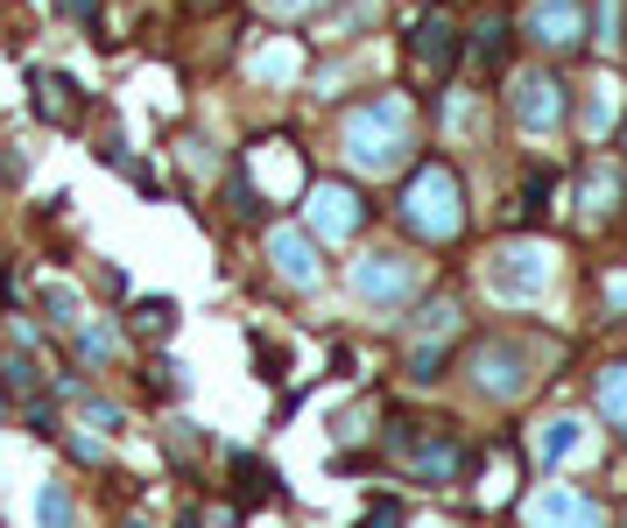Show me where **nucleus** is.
Returning a JSON list of instances; mask_svg holds the SVG:
<instances>
[{
    "instance_id": "nucleus-33",
    "label": "nucleus",
    "mask_w": 627,
    "mask_h": 528,
    "mask_svg": "<svg viewBox=\"0 0 627 528\" xmlns=\"http://www.w3.org/2000/svg\"><path fill=\"white\" fill-rule=\"evenodd\" d=\"M606 304H614V310H627V275H614V282H606Z\"/></svg>"
},
{
    "instance_id": "nucleus-3",
    "label": "nucleus",
    "mask_w": 627,
    "mask_h": 528,
    "mask_svg": "<svg viewBox=\"0 0 627 528\" xmlns=\"http://www.w3.org/2000/svg\"><path fill=\"white\" fill-rule=\"evenodd\" d=\"M388 458L402 465L409 479H423V487H458V479L472 472V451L466 437L452 430V422H423V416H388Z\"/></svg>"
},
{
    "instance_id": "nucleus-7",
    "label": "nucleus",
    "mask_w": 627,
    "mask_h": 528,
    "mask_svg": "<svg viewBox=\"0 0 627 528\" xmlns=\"http://www.w3.org/2000/svg\"><path fill=\"white\" fill-rule=\"evenodd\" d=\"M367 219H374V205L360 198V184H346V176H318V184H304V225H310L318 247H346V240H360Z\"/></svg>"
},
{
    "instance_id": "nucleus-31",
    "label": "nucleus",
    "mask_w": 627,
    "mask_h": 528,
    "mask_svg": "<svg viewBox=\"0 0 627 528\" xmlns=\"http://www.w3.org/2000/svg\"><path fill=\"white\" fill-rule=\"evenodd\" d=\"M360 528H402V507L395 501H381V507H367V521Z\"/></svg>"
},
{
    "instance_id": "nucleus-34",
    "label": "nucleus",
    "mask_w": 627,
    "mask_h": 528,
    "mask_svg": "<svg viewBox=\"0 0 627 528\" xmlns=\"http://www.w3.org/2000/svg\"><path fill=\"white\" fill-rule=\"evenodd\" d=\"M14 176H22V162H14V156H8V148H0V191H8V184H14Z\"/></svg>"
},
{
    "instance_id": "nucleus-9",
    "label": "nucleus",
    "mask_w": 627,
    "mask_h": 528,
    "mask_svg": "<svg viewBox=\"0 0 627 528\" xmlns=\"http://www.w3.org/2000/svg\"><path fill=\"white\" fill-rule=\"evenodd\" d=\"M507 113H515L521 134H557V127H571V85H564V71H557V64L515 71V85H507Z\"/></svg>"
},
{
    "instance_id": "nucleus-11",
    "label": "nucleus",
    "mask_w": 627,
    "mask_h": 528,
    "mask_svg": "<svg viewBox=\"0 0 627 528\" xmlns=\"http://www.w3.org/2000/svg\"><path fill=\"white\" fill-rule=\"evenodd\" d=\"M578 211H586V225H614L627 211V156L614 148H592L586 162H578Z\"/></svg>"
},
{
    "instance_id": "nucleus-21",
    "label": "nucleus",
    "mask_w": 627,
    "mask_h": 528,
    "mask_svg": "<svg viewBox=\"0 0 627 528\" xmlns=\"http://www.w3.org/2000/svg\"><path fill=\"white\" fill-rule=\"evenodd\" d=\"M36 304H42V317H50V324H85V304H78V290H71V282H42L36 290Z\"/></svg>"
},
{
    "instance_id": "nucleus-14",
    "label": "nucleus",
    "mask_w": 627,
    "mask_h": 528,
    "mask_svg": "<svg viewBox=\"0 0 627 528\" xmlns=\"http://www.w3.org/2000/svg\"><path fill=\"white\" fill-rule=\"evenodd\" d=\"M409 57L430 71V78H444V71H458V57H466V28H458V14H444V8H430L423 22H416V36H409Z\"/></svg>"
},
{
    "instance_id": "nucleus-17",
    "label": "nucleus",
    "mask_w": 627,
    "mask_h": 528,
    "mask_svg": "<svg viewBox=\"0 0 627 528\" xmlns=\"http://www.w3.org/2000/svg\"><path fill=\"white\" fill-rule=\"evenodd\" d=\"M28 93H36V113L57 120V127H78L93 106H85V93L64 78V71H28Z\"/></svg>"
},
{
    "instance_id": "nucleus-35",
    "label": "nucleus",
    "mask_w": 627,
    "mask_h": 528,
    "mask_svg": "<svg viewBox=\"0 0 627 528\" xmlns=\"http://www.w3.org/2000/svg\"><path fill=\"white\" fill-rule=\"evenodd\" d=\"M184 8H198V14H219V8H233V0H184Z\"/></svg>"
},
{
    "instance_id": "nucleus-23",
    "label": "nucleus",
    "mask_w": 627,
    "mask_h": 528,
    "mask_svg": "<svg viewBox=\"0 0 627 528\" xmlns=\"http://www.w3.org/2000/svg\"><path fill=\"white\" fill-rule=\"evenodd\" d=\"M536 451H543V465L571 458V451H578V422H571V416H550L543 430H536Z\"/></svg>"
},
{
    "instance_id": "nucleus-5",
    "label": "nucleus",
    "mask_w": 627,
    "mask_h": 528,
    "mask_svg": "<svg viewBox=\"0 0 627 528\" xmlns=\"http://www.w3.org/2000/svg\"><path fill=\"white\" fill-rule=\"evenodd\" d=\"M557 261L564 254L550 247V240L515 233V240H501V247L487 254V290H494L501 304H536V296L557 282Z\"/></svg>"
},
{
    "instance_id": "nucleus-32",
    "label": "nucleus",
    "mask_w": 627,
    "mask_h": 528,
    "mask_svg": "<svg viewBox=\"0 0 627 528\" xmlns=\"http://www.w3.org/2000/svg\"><path fill=\"white\" fill-rule=\"evenodd\" d=\"M64 451H71L78 465H99V444H93V437H64Z\"/></svg>"
},
{
    "instance_id": "nucleus-24",
    "label": "nucleus",
    "mask_w": 627,
    "mask_h": 528,
    "mask_svg": "<svg viewBox=\"0 0 627 528\" xmlns=\"http://www.w3.org/2000/svg\"><path fill=\"white\" fill-rule=\"evenodd\" d=\"M57 14H71V22H85L93 28V42H107V22H99V14H107V0H50Z\"/></svg>"
},
{
    "instance_id": "nucleus-36",
    "label": "nucleus",
    "mask_w": 627,
    "mask_h": 528,
    "mask_svg": "<svg viewBox=\"0 0 627 528\" xmlns=\"http://www.w3.org/2000/svg\"><path fill=\"white\" fill-rule=\"evenodd\" d=\"M184 528H198V515H184Z\"/></svg>"
},
{
    "instance_id": "nucleus-10",
    "label": "nucleus",
    "mask_w": 627,
    "mask_h": 528,
    "mask_svg": "<svg viewBox=\"0 0 627 528\" xmlns=\"http://www.w3.org/2000/svg\"><path fill=\"white\" fill-rule=\"evenodd\" d=\"M521 36H529L550 64H564V57H578L592 42V8H586V0H529Z\"/></svg>"
},
{
    "instance_id": "nucleus-6",
    "label": "nucleus",
    "mask_w": 627,
    "mask_h": 528,
    "mask_svg": "<svg viewBox=\"0 0 627 528\" xmlns=\"http://www.w3.org/2000/svg\"><path fill=\"white\" fill-rule=\"evenodd\" d=\"M472 388H480L487 402H521L536 381H543V359H536V345L521 339V331H494V339L472 345Z\"/></svg>"
},
{
    "instance_id": "nucleus-2",
    "label": "nucleus",
    "mask_w": 627,
    "mask_h": 528,
    "mask_svg": "<svg viewBox=\"0 0 627 528\" xmlns=\"http://www.w3.org/2000/svg\"><path fill=\"white\" fill-rule=\"evenodd\" d=\"M395 225L423 247H452L466 240L472 225V205H466V176L452 170L444 156H416L402 170V191H395Z\"/></svg>"
},
{
    "instance_id": "nucleus-1",
    "label": "nucleus",
    "mask_w": 627,
    "mask_h": 528,
    "mask_svg": "<svg viewBox=\"0 0 627 528\" xmlns=\"http://www.w3.org/2000/svg\"><path fill=\"white\" fill-rule=\"evenodd\" d=\"M416 148H423V134H416V106L402 93H374L346 106V120H339V156L360 176H402L416 162Z\"/></svg>"
},
{
    "instance_id": "nucleus-8",
    "label": "nucleus",
    "mask_w": 627,
    "mask_h": 528,
    "mask_svg": "<svg viewBox=\"0 0 627 528\" xmlns=\"http://www.w3.org/2000/svg\"><path fill=\"white\" fill-rule=\"evenodd\" d=\"M423 275H430V268L416 261V254H402V247H367L360 261L346 268L353 296H360L367 310H395V304H409V296L423 290Z\"/></svg>"
},
{
    "instance_id": "nucleus-4",
    "label": "nucleus",
    "mask_w": 627,
    "mask_h": 528,
    "mask_svg": "<svg viewBox=\"0 0 627 528\" xmlns=\"http://www.w3.org/2000/svg\"><path fill=\"white\" fill-rule=\"evenodd\" d=\"M458 324H466L458 296H430V304L416 310L409 324H402V367H409V381H416V388H438V381H444Z\"/></svg>"
},
{
    "instance_id": "nucleus-13",
    "label": "nucleus",
    "mask_w": 627,
    "mask_h": 528,
    "mask_svg": "<svg viewBox=\"0 0 627 528\" xmlns=\"http://www.w3.org/2000/svg\"><path fill=\"white\" fill-rule=\"evenodd\" d=\"M261 247H268V268H275V275L290 282V290H318V282H324L310 225H268V233H261Z\"/></svg>"
},
{
    "instance_id": "nucleus-27",
    "label": "nucleus",
    "mask_w": 627,
    "mask_h": 528,
    "mask_svg": "<svg viewBox=\"0 0 627 528\" xmlns=\"http://www.w3.org/2000/svg\"><path fill=\"white\" fill-rule=\"evenodd\" d=\"M550 211V170H529V184H521V219H543Z\"/></svg>"
},
{
    "instance_id": "nucleus-12",
    "label": "nucleus",
    "mask_w": 627,
    "mask_h": 528,
    "mask_svg": "<svg viewBox=\"0 0 627 528\" xmlns=\"http://www.w3.org/2000/svg\"><path fill=\"white\" fill-rule=\"evenodd\" d=\"M521 528H614V515H606V501H592V493H578V487H564V479H550V487L529 493Z\"/></svg>"
},
{
    "instance_id": "nucleus-22",
    "label": "nucleus",
    "mask_w": 627,
    "mask_h": 528,
    "mask_svg": "<svg viewBox=\"0 0 627 528\" xmlns=\"http://www.w3.org/2000/svg\"><path fill=\"white\" fill-rule=\"evenodd\" d=\"M170 331H176V304H170V296H148V304H134V339L156 345V339H170Z\"/></svg>"
},
{
    "instance_id": "nucleus-25",
    "label": "nucleus",
    "mask_w": 627,
    "mask_h": 528,
    "mask_svg": "<svg viewBox=\"0 0 627 528\" xmlns=\"http://www.w3.org/2000/svg\"><path fill=\"white\" fill-rule=\"evenodd\" d=\"M36 521L42 528H71V493L64 487H42L36 493Z\"/></svg>"
},
{
    "instance_id": "nucleus-37",
    "label": "nucleus",
    "mask_w": 627,
    "mask_h": 528,
    "mask_svg": "<svg viewBox=\"0 0 627 528\" xmlns=\"http://www.w3.org/2000/svg\"><path fill=\"white\" fill-rule=\"evenodd\" d=\"M127 528H148V521H127Z\"/></svg>"
},
{
    "instance_id": "nucleus-28",
    "label": "nucleus",
    "mask_w": 627,
    "mask_h": 528,
    "mask_svg": "<svg viewBox=\"0 0 627 528\" xmlns=\"http://www.w3.org/2000/svg\"><path fill=\"white\" fill-rule=\"evenodd\" d=\"M148 388H156L162 402H176V395H184V367H170V359H148Z\"/></svg>"
},
{
    "instance_id": "nucleus-16",
    "label": "nucleus",
    "mask_w": 627,
    "mask_h": 528,
    "mask_svg": "<svg viewBox=\"0 0 627 528\" xmlns=\"http://www.w3.org/2000/svg\"><path fill=\"white\" fill-rule=\"evenodd\" d=\"M620 120H627V78H620V71H606V78H592V93H586V142L606 148Z\"/></svg>"
},
{
    "instance_id": "nucleus-26",
    "label": "nucleus",
    "mask_w": 627,
    "mask_h": 528,
    "mask_svg": "<svg viewBox=\"0 0 627 528\" xmlns=\"http://www.w3.org/2000/svg\"><path fill=\"white\" fill-rule=\"evenodd\" d=\"M78 353L85 359H113V353H121V331H113V324H85L78 331Z\"/></svg>"
},
{
    "instance_id": "nucleus-19",
    "label": "nucleus",
    "mask_w": 627,
    "mask_h": 528,
    "mask_svg": "<svg viewBox=\"0 0 627 528\" xmlns=\"http://www.w3.org/2000/svg\"><path fill=\"white\" fill-rule=\"evenodd\" d=\"M226 472H233V479H241V501H268V493H275V487H282V479H275V472H268V465H261V458H254V451H226Z\"/></svg>"
},
{
    "instance_id": "nucleus-29",
    "label": "nucleus",
    "mask_w": 627,
    "mask_h": 528,
    "mask_svg": "<svg viewBox=\"0 0 627 528\" xmlns=\"http://www.w3.org/2000/svg\"><path fill=\"white\" fill-rule=\"evenodd\" d=\"M0 381H8V388H22V395H28V388H36L42 373H36V359H22V353H0Z\"/></svg>"
},
{
    "instance_id": "nucleus-18",
    "label": "nucleus",
    "mask_w": 627,
    "mask_h": 528,
    "mask_svg": "<svg viewBox=\"0 0 627 528\" xmlns=\"http://www.w3.org/2000/svg\"><path fill=\"white\" fill-rule=\"evenodd\" d=\"M592 409L614 437H627V359H606L600 373H592Z\"/></svg>"
},
{
    "instance_id": "nucleus-15",
    "label": "nucleus",
    "mask_w": 627,
    "mask_h": 528,
    "mask_svg": "<svg viewBox=\"0 0 627 528\" xmlns=\"http://www.w3.org/2000/svg\"><path fill=\"white\" fill-rule=\"evenodd\" d=\"M466 57H472L480 78H501V71L515 64V22H507V14H480L472 36H466Z\"/></svg>"
},
{
    "instance_id": "nucleus-20",
    "label": "nucleus",
    "mask_w": 627,
    "mask_h": 528,
    "mask_svg": "<svg viewBox=\"0 0 627 528\" xmlns=\"http://www.w3.org/2000/svg\"><path fill=\"white\" fill-rule=\"evenodd\" d=\"M254 78H261V85H296V78H304V50H296V42L261 50V57H254Z\"/></svg>"
},
{
    "instance_id": "nucleus-30",
    "label": "nucleus",
    "mask_w": 627,
    "mask_h": 528,
    "mask_svg": "<svg viewBox=\"0 0 627 528\" xmlns=\"http://www.w3.org/2000/svg\"><path fill=\"white\" fill-rule=\"evenodd\" d=\"M261 8L290 22V14H318V8H339V0H261Z\"/></svg>"
}]
</instances>
